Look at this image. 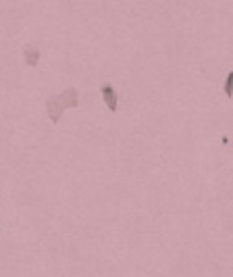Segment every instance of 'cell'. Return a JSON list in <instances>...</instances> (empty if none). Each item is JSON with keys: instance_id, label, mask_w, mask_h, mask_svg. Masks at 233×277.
Here are the masks:
<instances>
[{"instance_id": "6da1fadb", "label": "cell", "mask_w": 233, "mask_h": 277, "mask_svg": "<svg viewBox=\"0 0 233 277\" xmlns=\"http://www.w3.org/2000/svg\"><path fill=\"white\" fill-rule=\"evenodd\" d=\"M46 113H48V119L52 123H59L61 117L65 113V106L63 103L59 100V96H50L48 100H46Z\"/></svg>"}, {"instance_id": "277c9868", "label": "cell", "mask_w": 233, "mask_h": 277, "mask_svg": "<svg viewBox=\"0 0 233 277\" xmlns=\"http://www.w3.org/2000/svg\"><path fill=\"white\" fill-rule=\"evenodd\" d=\"M23 61L27 67H35V65L40 63V48H35V46H25L23 48Z\"/></svg>"}, {"instance_id": "7a4b0ae2", "label": "cell", "mask_w": 233, "mask_h": 277, "mask_svg": "<svg viewBox=\"0 0 233 277\" xmlns=\"http://www.w3.org/2000/svg\"><path fill=\"white\" fill-rule=\"evenodd\" d=\"M100 94H102V100H104L106 108L110 110V113H117L119 108V96H117V90L110 86V84H104L100 88Z\"/></svg>"}, {"instance_id": "5b68a950", "label": "cell", "mask_w": 233, "mask_h": 277, "mask_svg": "<svg viewBox=\"0 0 233 277\" xmlns=\"http://www.w3.org/2000/svg\"><path fill=\"white\" fill-rule=\"evenodd\" d=\"M225 96H233V73H227V81H225Z\"/></svg>"}, {"instance_id": "3957f363", "label": "cell", "mask_w": 233, "mask_h": 277, "mask_svg": "<svg viewBox=\"0 0 233 277\" xmlns=\"http://www.w3.org/2000/svg\"><path fill=\"white\" fill-rule=\"evenodd\" d=\"M59 100L63 103L65 110H67V108H75L79 104V90L77 88H65L59 94Z\"/></svg>"}]
</instances>
